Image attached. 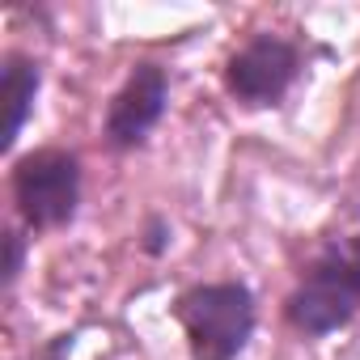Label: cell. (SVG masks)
I'll return each instance as SVG.
<instances>
[{
    "label": "cell",
    "mask_w": 360,
    "mask_h": 360,
    "mask_svg": "<svg viewBox=\"0 0 360 360\" xmlns=\"http://www.w3.org/2000/svg\"><path fill=\"white\" fill-rule=\"evenodd\" d=\"M39 64L22 51H9L5 56V68H0V94H5V136H0V148H13L26 119H30V106L39 98Z\"/></svg>",
    "instance_id": "6"
},
{
    "label": "cell",
    "mask_w": 360,
    "mask_h": 360,
    "mask_svg": "<svg viewBox=\"0 0 360 360\" xmlns=\"http://www.w3.org/2000/svg\"><path fill=\"white\" fill-rule=\"evenodd\" d=\"M165 102H169V77L157 64H136L123 89L106 106V144L119 153L140 148L148 131L161 123Z\"/></svg>",
    "instance_id": "5"
},
{
    "label": "cell",
    "mask_w": 360,
    "mask_h": 360,
    "mask_svg": "<svg viewBox=\"0 0 360 360\" xmlns=\"http://www.w3.org/2000/svg\"><path fill=\"white\" fill-rule=\"evenodd\" d=\"M174 322L187 335L191 360H238L255 335V292L242 280L191 284L174 301Z\"/></svg>",
    "instance_id": "1"
},
{
    "label": "cell",
    "mask_w": 360,
    "mask_h": 360,
    "mask_svg": "<svg viewBox=\"0 0 360 360\" xmlns=\"http://www.w3.org/2000/svg\"><path fill=\"white\" fill-rule=\"evenodd\" d=\"M356 309H360V255L347 250H326L322 259H314L284 301V314L301 335H330L347 326Z\"/></svg>",
    "instance_id": "2"
},
{
    "label": "cell",
    "mask_w": 360,
    "mask_h": 360,
    "mask_svg": "<svg viewBox=\"0 0 360 360\" xmlns=\"http://www.w3.org/2000/svg\"><path fill=\"white\" fill-rule=\"evenodd\" d=\"M297 77H301V51L276 34H255L225 64V85H229L233 102L246 110H267V106L284 102V94L292 89Z\"/></svg>",
    "instance_id": "4"
},
{
    "label": "cell",
    "mask_w": 360,
    "mask_h": 360,
    "mask_svg": "<svg viewBox=\"0 0 360 360\" xmlns=\"http://www.w3.org/2000/svg\"><path fill=\"white\" fill-rule=\"evenodd\" d=\"M144 246H148V255H161V250H165V225H161V221H153V229H148V242H144Z\"/></svg>",
    "instance_id": "8"
},
{
    "label": "cell",
    "mask_w": 360,
    "mask_h": 360,
    "mask_svg": "<svg viewBox=\"0 0 360 360\" xmlns=\"http://www.w3.org/2000/svg\"><path fill=\"white\" fill-rule=\"evenodd\" d=\"M22 255H26V242H22L18 229H9V233H5V276H0V284H5V288L18 280V271H22Z\"/></svg>",
    "instance_id": "7"
},
{
    "label": "cell",
    "mask_w": 360,
    "mask_h": 360,
    "mask_svg": "<svg viewBox=\"0 0 360 360\" xmlns=\"http://www.w3.org/2000/svg\"><path fill=\"white\" fill-rule=\"evenodd\" d=\"M13 204L39 233L64 229L81 204V161L68 148H34L13 165Z\"/></svg>",
    "instance_id": "3"
}]
</instances>
